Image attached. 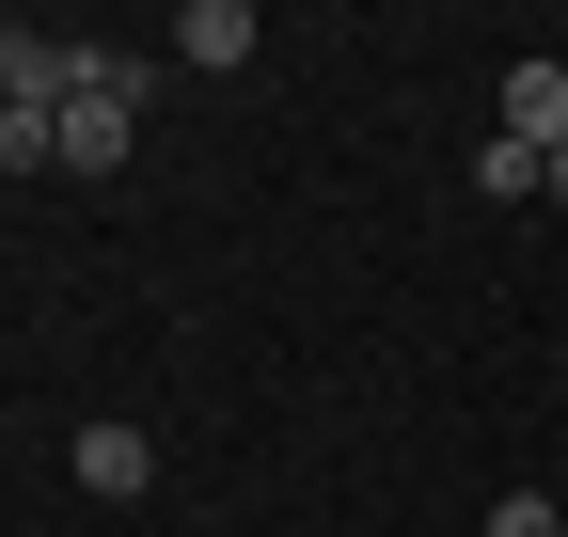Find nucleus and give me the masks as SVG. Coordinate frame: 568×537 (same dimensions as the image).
Returning a JSON list of instances; mask_svg holds the SVG:
<instances>
[{"label": "nucleus", "mask_w": 568, "mask_h": 537, "mask_svg": "<svg viewBox=\"0 0 568 537\" xmlns=\"http://www.w3.org/2000/svg\"><path fill=\"white\" fill-rule=\"evenodd\" d=\"M142 95H159V63H142V48H95V63H80V95L48 111V126H63V174H126Z\"/></svg>", "instance_id": "1"}, {"label": "nucleus", "mask_w": 568, "mask_h": 537, "mask_svg": "<svg viewBox=\"0 0 568 537\" xmlns=\"http://www.w3.org/2000/svg\"><path fill=\"white\" fill-rule=\"evenodd\" d=\"M63 475H80L95 506H142V490H159V443H142V427H80V443H63Z\"/></svg>", "instance_id": "2"}, {"label": "nucleus", "mask_w": 568, "mask_h": 537, "mask_svg": "<svg viewBox=\"0 0 568 537\" xmlns=\"http://www.w3.org/2000/svg\"><path fill=\"white\" fill-rule=\"evenodd\" d=\"M174 48L205 63V80H237V63H253L268 32H253V0H190V17H174Z\"/></svg>", "instance_id": "3"}, {"label": "nucleus", "mask_w": 568, "mask_h": 537, "mask_svg": "<svg viewBox=\"0 0 568 537\" xmlns=\"http://www.w3.org/2000/svg\"><path fill=\"white\" fill-rule=\"evenodd\" d=\"M506 143H568V63H506Z\"/></svg>", "instance_id": "4"}, {"label": "nucleus", "mask_w": 568, "mask_h": 537, "mask_svg": "<svg viewBox=\"0 0 568 537\" xmlns=\"http://www.w3.org/2000/svg\"><path fill=\"white\" fill-rule=\"evenodd\" d=\"M537 174H552V159H537V143H506V126L474 143V190H489V206H537Z\"/></svg>", "instance_id": "5"}, {"label": "nucleus", "mask_w": 568, "mask_h": 537, "mask_svg": "<svg viewBox=\"0 0 568 537\" xmlns=\"http://www.w3.org/2000/svg\"><path fill=\"white\" fill-rule=\"evenodd\" d=\"M0 174H63V126L48 111H0Z\"/></svg>", "instance_id": "6"}, {"label": "nucleus", "mask_w": 568, "mask_h": 537, "mask_svg": "<svg viewBox=\"0 0 568 537\" xmlns=\"http://www.w3.org/2000/svg\"><path fill=\"white\" fill-rule=\"evenodd\" d=\"M474 537H568V506H552V490H506V506L474 521Z\"/></svg>", "instance_id": "7"}, {"label": "nucleus", "mask_w": 568, "mask_h": 537, "mask_svg": "<svg viewBox=\"0 0 568 537\" xmlns=\"http://www.w3.org/2000/svg\"><path fill=\"white\" fill-rule=\"evenodd\" d=\"M537 190H552V206H568V143H552V174H537Z\"/></svg>", "instance_id": "8"}]
</instances>
